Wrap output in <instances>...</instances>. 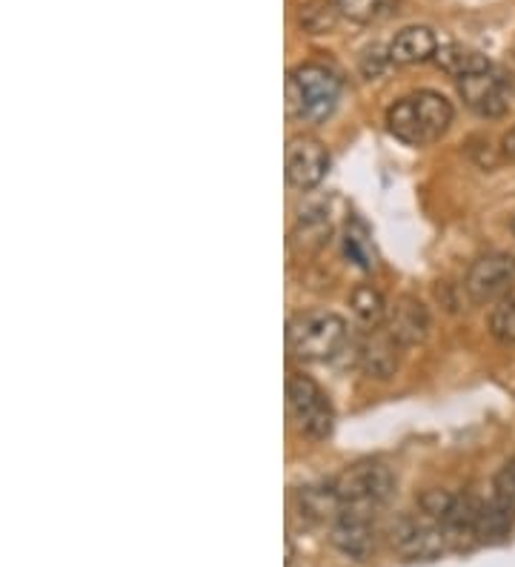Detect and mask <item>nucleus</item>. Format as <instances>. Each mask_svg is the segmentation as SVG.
Segmentation results:
<instances>
[{"mask_svg": "<svg viewBox=\"0 0 515 567\" xmlns=\"http://www.w3.org/2000/svg\"><path fill=\"white\" fill-rule=\"evenodd\" d=\"M453 124V104L439 92H415L401 97L399 104L387 112V126L399 141L410 146L433 144Z\"/></svg>", "mask_w": 515, "mask_h": 567, "instance_id": "1", "label": "nucleus"}, {"mask_svg": "<svg viewBox=\"0 0 515 567\" xmlns=\"http://www.w3.org/2000/svg\"><path fill=\"white\" fill-rule=\"evenodd\" d=\"M341 97V78L323 63H301L287 78L289 118L318 124L336 110Z\"/></svg>", "mask_w": 515, "mask_h": 567, "instance_id": "2", "label": "nucleus"}, {"mask_svg": "<svg viewBox=\"0 0 515 567\" xmlns=\"http://www.w3.org/2000/svg\"><path fill=\"white\" fill-rule=\"evenodd\" d=\"M343 341H347V321L336 312H301L287 327L289 353L301 361L332 359L343 347Z\"/></svg>", "mask_w": 515, "mask_h": 567, "instance_id": "3", "label": "nucleus"}, {"mask_svg": "<svg viewBox=\"0 0 515 567\" xmlns=\"http://www.w3.org/2000/svg\"><path fill=\"white\" fill-rule=\"evenodd\" d=\"M392 473L384 464L361 462L343 471L336 482V493L341 498L343 511H358L375 516V511L392 496Z\"/></svg>", "mask_w": 515, "mask_h": 567, "instance_id": "4", "label": "nucleus"}, {"mask_svg": "<svg viewBox=\"0 0 515 567\" xmlns=\"http://www.w3.org/2000/svg\"><path fill=\"white\" fill-rule=\"evenodd\" d=\"M289 399V413L298 422V430L309 439H327L332 433V422H336V413H332L330 399L323 395V390L318 388L316 381L309 375H292L287 388Z\"/></svg>", "mask_w": 515, "mask_h": 567, "instance_id": "5", "label": "nucleus"}, {"mask_svg": "<svg viewBox=\"0 0 515 567\" xmlns=\"http://www.w3.org/2000/svg\"><path fill=\"white\" fill-rule=\"evenodd\" d=\"M392 547L410 561H433L446 550V533L435 522H419L401 516L390 530Z\"/></svg>", "mask_w": 515, "mask_h": 567, "instance_id": "6", "label": "nucleus"}, {"mask_svg": "<svg viewBox=\"0 0 515 567\" xmlns=\"http://www.w3.org/2000/svg\"><path fill=\"white\" fill-rule=\"evenodd\" d=\"M330 169V153L316 138H292L287 146V181L296 189H316Z\"/></svg>", "mask_w": 515, "mask_h": 567, "instance_id": "7", "label": "nucleus"}, {"mask_svg": "<svg viewBox=\"0 0 515 567\" xmlns=\"http://www.w3.org/2000/svg\"><path fill=\"white\" fill-rule=\"evenodd\" d=\"M515 281V258L507 252H490V256L478 258L467 272V292L473 301L484 305L493 298L504 296L509 284Z\"/></svg>", "mask_w": 515, "mask_h": 567, "instance_id": "8", "label": "nucleus"}, {"mask_svg": "<svg viewBox=\"0 0 515 567\" xmlns=\"http://www.w3.org/2000/svg\"><path fill=\"white\" fill-rule=\"evenodd\" d=\"M459 92L464 97V104L481 115V118H502L507 112V90L498 75L490 72H478V75H467L459 81Z\"/></svg>", "mask_w": 515, "mask_h": 567, "instance_id": "9", "label": "nucleus"}, {"mask_svg": "<svg viewBox=\"0 0 515 567\" xmlns=\"http://www.w3.org/2000/svg\"><path fill=\"white\" fill-rule=\"evenodd\" d=\"M332 545L350 559H367L375 550V527H372L370 513L343 511L336 522H332L330 533Z\"/></svg>", "mask_w": 515, "mask_h": 567, "instance_id": "10", "label": "nucleus"}, {"mask_svg": "<svg viewBox=\"0 0 515 567\" xmlns=\"http://www.w3.org/2000/svg\"><path fill=\"white\" fill-rule=\"evenodd\" d=\"M387 332L399 341L401 347L421 344L430 332V312L421 305L419 298L404 296L392 305L390 316H387Z\"/></svg>", "mask_w": 515, "mask_h": 567, "instance_id": "11", "label": "nucleus"}, {"mask_svg": "<svg viewBox=\"0 0 515 567\" xmlns=\"http://www.w3.org/2000/svg\"><path fill=\"white\" fill-rule=\"evenodd\" d=\"M439 38L433 35V29L426 27H406L401 29L399 35L392 38L387 55L390 63H399V66H412V63L433 61L439 55Z\"/></svg>", "mask_w": 515, "mask_h": 567, "instance_id": "12", "label": "nucleus"}, {"mask_svg": "<svg viewBox=\"0 0 515 567\" xmlns=\"http://www.w3.org/2000/svg\"><path fill=\"white\" fill-rule=\"evenodd\" d=\"M435 63H439L446 75H455L459 81L467 75H478V72L493 70V63L487 61V55H481L475 49L459 47V43L441 47L439 55H435Z\"/></svg>", "mask_w": 515, "mask_h": 567, "instance_id": "13", "label": "nucleus"}, {"mask_svg": "<svg viewBox=\"0 0 515 567\" xmlns=\"http://www.w3.org/2000/svg\"><path fill=\"white\" fill-rule=\"evenodd\" d=\"M298 511L309 522H336L343 513L336 487H303L298 493Z\"/></svg>", "mask_w": 515, "mask_h": 567, "instance_id": "14", "label": "nucleus"}, {"mask_svg": "<svg viewBox=\"0 0 515 567\" xmlns=\"http://www.w3.org/2000/svg\"><path fill=\"white\" fill-rule=\"evenodd\" d=\"M399 341L392 339L390 332L384 336H372L367 341L364 353H361V361H364V370L375 379H390L399 367Z\"/></svg>", "mask_w": 515, "mask_h": 567, "instance_id": "15", "label": "nucleus"}, {"mask_svg": "<svg viewBox=\"0 0 515 567\" xmlns=\"http://www.w3.org/2000/svg\"><path fill=\"white\" fill-rule=\"evenodd\" d=\"M352 316L364 330H378V327L384 324L387 319V301L384 296L372 287H358L350 298Z\"/></svg>", "mask_w": 515, "mask_h": 567, "instance_id": "16", "label": "nucleus"}, {"mask_svg": "<svg viewBox=\"0 0 515 567\" xmlns=\"http://www.w3.org/2000/svg\"><path fill=\"white\" fill-rule=\"evenodd\" d=\"M338 3H330V0H309V3H301L298 9V23H301L303 32L309 35H323V32H332L338 23Z\"/></svg>", "mask_w": 515, "mask_h": 567, "instance_id": "17", "label": "nucleus"}, {"mask_svg": "<svg viewBox=\"0 0 515 567\" xmlns=\"http://www.w3.org/2000/svg\"><path fill=\"white\" fill-rule=\"evenodd\" d=\"M490 507L515 522V458L495 473L493 502H490Z\"/></svg>", "mask_w": 515, "mask_h": 567, "instance_id": "18", "label": "nucleus"}, {"mask_svg": "<svg viewBox=\"0 0 515 567\" xmlns=\"http://www.w3.org/2000/svg\"><path fill=\"white\" fill-rule=\"evenodd\" d=\"M490 332L502 344H515V298H502L490 312Z\"/></svg>", "mask_w": 515, "mask_h": 567, "instance_id": "19", "label": "nucleus"}, {"mask_svg": "<svg viewBox=\"0 0 515 567\" xmlns=\"http://www.w3.org/2000/svg\"><path fill=\"white\" fill-rule=\"evenodd\" d=\"M453 505L455 496L446 491H426L424 496H421V511H424L433 522H439V525L446 519V513L453 511Z\"/></svg>", "mask_w": 515, "mask_h": 567, "instance_id": "20", "label": "nucleus"}, {"mask_svg": "<svg viewBox=\"0 0 515 567\" xmlns=\"http://www.w3.org/2000/svg\"><path fill=\"white\" fill-rule=\"evenodd\" d=\"M343 247H347V256L352 258V261H358L364 270H372L375 267V252H372L370 241H367L364 233H356V229H350L347 233V238H343Z\"/></svg>", "mask_w": 515, "mask_h": 567, "instance_id": "21", "label": "nucleus"}, {"mask_svg": "<svg viewBox=\"0 0 515 567\" xmlns=\"http://www.w3.org/2000/svg\"><path fill=\"white\" fill-rule=\"evenodd\" d=\"M341 14L352 23H370L381 9V0H336Z\"/></svg>", "mask_w": 515, "mask_h": 567, "instance_id": "22", "label": "nucleus"}, {"mask_svg": "<svg viewBox=\"0 0 515 567\" xmlns=\"http://www.w3.org/2000/svg\"><path fill=\"white\" fill-rule=\"evenodd\" d=\"M378 72H381V52H367V58H364V75L367 78H375Z\"/></svg>", "mask_w": 515, "mask_h": 567, "instance_id": "23", "label": "nucleus"}, {"mask_svg": "<svg viewBox=\"0 0 515 567\" xmlns=\"http://www.w3.org/2000/svg\"><path fill=\"white\" fill-rule=\"evenodd\" d=\"M504 155H509L515 161V126L504 135Z\"/></svg>", "mask_w": 515, "mask_h": 567, "instance_id": "24", "label": "nucleus"}, {"mask_svg": "<svg viewBox=\"0 0 515 567\" xmlns=\"http://www.w3.org/2000/svg\"><path fill=\"white\" fill-rule=\"evenodd\" d=\"M513 236H515V218H513Z\"/></svg>", "mask_w": 515, "mask_h": 567, "instance_id": "25", "label": "nucleus"}]
</instances>
